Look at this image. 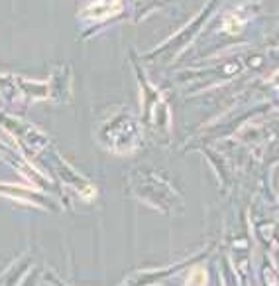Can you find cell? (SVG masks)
Instances as JSON below:
<instances>
[{"instance_id":"6da1fadb","label":"cell","mask_w":279,"mask_h":286,"mask_svg":"<svg viewBox=\"0 0 279 286\" xmlns=\"http://www.w3.org/2000/svg\"><path fill=\"white\" fill-rule=\"evenodd\" d=\"M187 282H191V284H205L206 272L203 271V269H195V271H191V274L187 276Z\"/></svg>"}]
</instances>
